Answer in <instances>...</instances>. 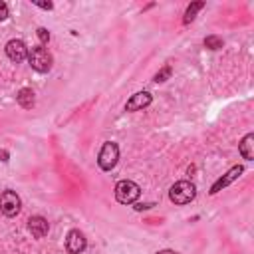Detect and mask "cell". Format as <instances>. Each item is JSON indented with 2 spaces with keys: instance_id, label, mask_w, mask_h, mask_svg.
I'll use <instances>...</instances> for the list:
<instances>
[{
  "instance_id": "5b68a950",
  "label": "cell",
  "mask_w": 254,
  "mask_h": 254,
  "mask_svg": "<svg viewBox=\"0 0 254 254\" xmlns=\"http://www.w3.org/2000/svg\"><path fill=\"white\" fill-rule=\"evenodd\" d=\"M20 208H22V200L14 190H4L0 194V210L6 216H16L20 212Z\"/></svg>"
},
{
  "instance_id": "e0dca14e",
  "label": "cell",
  "mask_w": 254,
  "mask_h": 254,
  "mask_svg": "<svg viewBox=\"0 0 254 254\" xmlns=\"http://www.w3.org/2000/svg\"><path fill=\"white\" fill-rule=\"evenodd\" d=\"M6 18H8V6L0 0V22H2V20H6Z\"/></svg>"
},
{
  "instance_id": "6da1fadb",
  "label": "cell",
  "mask_w": 254,
  "mask_h": 254,
  "mask_svg": "<svg viewBox=\"0 0 254 254\" xmlns=\"http://www.w3.org/2000/svg\"><path fill=\"white\" fill-rule=\"evenodd\" d=\"M28 62H30V65H32L36 71L46 73V71L52 69L54 58H52V54H50L44 46H34V48L28 50Z\"/></svg>"
},
{
  "instance_id": "7a4b0ae2",
  "label": "cell",
  "mask_w": 254,
  "mask_h": 254,
  "mask_svg": "<svg viewBox=\"0 0 254 254\" xmlns=\"http://www.w3.org/2000/svg\"><path fill=\"white\" fill-rule=\"evenodd\" d=\"M194 196H196V187H194L190 181H179V183H175V185L171 187V190H169V198H171V202H175V204H187V202H190Z\"/></svg>"
},
{
  "instance_id": "52a82bcc",
  "label": "cell",
  "mask_w": 254,
  "mask_h": 254,
  "mask_svg": "<svg viewBox=\"0 0 254 254\" xmlns=\"http://www.w3.org/2000/svg\"><path fill=\"white\" fill-rule=\"evenodd\" d=\"M242 171H244V169H242L240 165H234V167H232L228 173H224V175H222V177H220V179H218V181H216V183L210 187V194H216L218 190H222L224 187H228L230 183H234V181H236V179L242 175Z\"/></svg>"
},
{
  "instance_id": "ac0fdd59",
  "label": "cell",
  "mask_w": 254,
  "mask_h": 254,
  "mask_svg": "<svg viewBox=\"0 0 254 254\" xmlns=\"http://www.w3.org/2000/svg\"><path fill=\"white\" fill-rule=\"evenodd\" d=\"M34 4H36V6H40V8H44V10H52V8H54V4H52V2H40V0H34Z\"/></svg>"
},
{
  "instance_id": "5bb4252c",
  "label": "cell",
  "mask_w": 254,
  "mask_h": 254,
  "mask_svg": "<svg viewBox=\"0 0 254 254\" xmlns=\"http://www.w3.org/2000/svg\"><path fill=\"white\" fill-rule=\"evenodd\" d=\"M204 48H208V50H220L222 48V38H218V36H206L204 38Z\"/></svg>"
},
{
  "instance_id": "7c38bea8",
  "label": "cell",
  "mask_w": 254,
  "mask_h": 254,
  "mask_svg": "<svg viewBox=\"0 0 254 254\" xmlns=\"http://www.w3.org/2000/svg\"><path fill=\"white\" fill-rule=\"evenodd\" d=\"M16 101H18V105H20V107H24V109H32V107H34V103H36L34 91H32L30 87H22V89L16 93Z\"/></svg>"
},
{
  "instance_id": "8992f818",
  "label": "cell",
  "mask_w": 254,
  "mask_h": 254,
  "mask_svg": "<svg viewBox=\"0 0 254 254\" xmlns=\"http://www.w3.org/2000/svg\"><path fill=\"white\" fill-rule=\"evenodd\" d=\"M6 56L12 60V62H24L28 58V48L22 40H10L6 44Z\"/></svg>"
},
{
  "instance_id": "3957f363",
  "label": "cell",
  "mask_w": 254,
  "mask_h": 254,
  "mask_svg": "<svg viewBox=\"0 0 254 254\" xmlns=\"http://www.w3.org/2000/svg\"><path fill=\"white\" fill-rule=\"evenodd\" d=\"M139 194H141V189H139V185L133 183V181L123 179V181H119V183L115 185V198H117V202H121V204H131V202H135V200L139 198Z\"/></svg>"
},
{
  "instance_id": "d6986e66",
  "label": "cell",
  "mask_w": 254,
  "mask_h": 254,
  "mask_svg": "<svg viewBox=\"0 0 254 254\" xmlns=\"http://www.w3.org/2000/svg\"><path fill=\"white\" fill-rule=\"evenodd\" d=\"M8 157H10V155H8V151L0 149V161H2V163H8Z\"/></svg>"
},
{
  "instance_id": "ffe728a7",
  "label": "cell",
  "mask_w": 254,
  "mask_h": 254,
  "mask_svg": "<svg viewBox=\"0 0 254 254\" xmlns=\"http://www.w3.org/2000/svg\"><path fill=\"white\" fill-rule=\"evenodd\" d=\"M157 254H179V252H175V250H159Z\"/></svg>"
},
{
  "instance_id": "ba28073f",
  "label": "cell",
  "mask_w": 254,
  "mask_h": 254,
  "mask_svg": "<svg viewBox=\"0 0 254 254\" xmlns=\"http://www.w3.org/2000/svg\"><path fill=\"white\" fill-rule=\"evenodd\" d=\"M65 250L69 254H79L85 250V236L79 230H69L65 236Z\"/></svg>"
},
{
  "instance_id": "2e32d148",
  "label": "cell",
  "mask_w": 254,
  "mask_h": 254,
  "mask_svg": "<svg viewBox=\"0 0 254 254\" xmlns=\"http://www.w3.org/2000/svg\"><path fill=\"white\" fill-rule=\"evenodd\" d=\"M38 38H40L42 44H46V42L50 40V32H48L46 28H38Z\"/></svg>"
},
{
  "instance_id": "4fadbf2b",
  "label": "cell",
  "mask_w": 254,
  "mask_h": 254,
  "mask_svg": "<svg viewBox=\"0 0 254 254\" xmlns=\"http://www.w3.org/2000/svg\"><path fill=\"white\" fill-rule=\"evenodd\" d=\"M204 8V2H192L189 8H187V12H185V24H189V22H192L194 18H196V12L198 10H202Z\"/></svg>"
},
{
  "instance_id": "9a60e30c",
  "label": "cell",
  "mask_w": 254,
  "mask_h": 254,
  "mask_svg": "<svg viewBox=\"0 0 254 254\" xmlns=\"http://www.w3.org/2000/svg\"><path fill=\"white\" fill-rule=\"evenodd\" d=\"M171 71H173V69H171V65H165L161 71H157V73H155L153 81H155V83H163V81H167V77H171Z\"/></svg>"
},
{
  "instance_id": "9c48e42d",
  "label": "cell",
  "mask_w": 254,
  "mask_h": 254,
  "mask_svg": "<svg viewBox=\"0 0 254 254\" xmlns=\"http://www.w3.org/2000/svg\"><path fill=\"white\" fill-rule=\"evenodd\" d=\"M151 101H153V97L149 91H139L129 97V101L125 103V111H139V109L151 105Z\"/></svg>"
},
{
  "instance_id": "8fae6325",
  "label": "cell",
  "mask_w": 254,
  "mask_h": 254,
  "mask_svg": "<svg viewBox=\"0 0 254 254\" xmlns=\"http://www.w3.org/2000/svg\"><path fill=\"white\" fill-rule=\"evenodd\" d=\"M238 151H240V155L246 161H252L254 159V135L252 133L244 135V139L238 143Z\"/></svg>"
},
{
  "instance_id": "30bf717a",
  "label": "cell",
  "mask_w": 254,
  "mask_h": 254,
  "mask_svg": "<svg viewBox=\"0 0 254 254\" xmlns=\"http://www.w3.org/2000/svg\"><path fill=\"white\" fill-rule=\"evenodd\" d=\"M28 228H30L34 238H44L48 234V230H50V224H48V220L44 216H30L28 218Z\"/></svg>"
},
{
  "instance_id": "277c9868",
  "label": "cell",
  "mask_w": 254,
  "mask_h": 254,
  "mask_svg": "<svg viewBox=\"0 0 254 254\" xmlns=\"http://www.w3.org/2000/svg\"><path fill=\"white\" fill-rule=\"evenodd\" d=\"M117 159H119V147L113 141L103 143V147H101V151L97 155V165L103 171H111L117 165Z\"/></svg>"
}]
</instances>
